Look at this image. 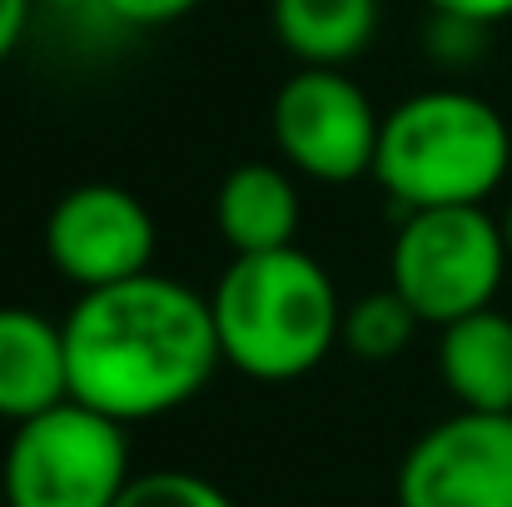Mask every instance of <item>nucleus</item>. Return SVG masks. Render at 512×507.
Returning a JSON list of instances; mask_svg holds the SVG:
<instances>
[{
	"mask_svg": "<svg viewBox=\"0 0 512 507\" xmlns=\"http://www.w3.org/2000/svg\"><path fill=\"white\" fill-rule=\"evenodd\" d=\"M60 324L70 398L125 428L184 408L224 363L209 299L170 274L90 289Z\"/></svg>",
	"mask_w": 512,
	"mask_h": 507,
	"instance_id": "obj_1",
	"label": "nucleus"
},
{
	"mask_svg": "<svg viewBox=\"0 0 512 507\" xmlns=\"http://www.w3.org/2000/svg\"><path fill=\"white\" fill-rule=\"evenodd\" d=\"M209 309L224 363L259 383L304 378L339 348V289L299 244L274 254H234L209 294Z\"/></svg>",
	"mask_w": 512,
	"mask_h": 507,
	"instance_id": "obj_2",
	"label": "nucleus"
},
{
	"mask_svg": "<svg viewBox=\"0 0 512 507\" xmlns=\"http://www.w3.org/2000/svg\"><path fill=\"white\" fill-rule=\"evenodd\" d=\"M508 120L468 90H423L383 115L373 179L403 209H458L488 204L508 179Z\"/></svg>",
	"mask_w": 512,
	"mask_h": 507,
	"instance_id": "obj_3",
	"label": "nucleus"
},
{
	"mask_svg": "<svg viewBox=\"0 0 512 507\" xmlns=\"http://www.w3.org/2000/svg\"><path fill=\"white\" fill-rule=\"evenodd\" d=\"M512 264L508 229L483 204L403 214L388 249V289L418 314V324L448 329L478 309H493Z\"/></svg>",
	"mask_w": 512,
	"mask_h": 507,
	"instance_id": "obj_4",
	"label": "nucleus"
},
{
	"mask_svg": "<svg viewBox=\"0 0 512 507\" xmlns=\"http://www.w3.org/2000/svg\"><path fill=\"white\" fill-rule=\"evenodd\" d=\"M130 478V428L75 398L15 423L0 458L10 507H115Z\"/></svg>",
	"mask_w": 512,
	"mask_h": 507,
	"instance_id": "obj_5",
	"label": "nucleus"
},
{
	"mask_svg": "<svg viewBox=\"0 0 512 507\" xmlns=\"http://www.w3.org/2000/svg\"><path fill=\"white\" fill-rule=\"evenodd\" d=\"M269 130H274V150L284 155V165L299 169L304 179L353 184L373 174L383 115L373 110L368 90L348 80L343 70L304 65L279 85L269 105Z\"/></svg>",
	"mask_w": 512,
	"mask_h": 507,
	"instance_id": "obj_6",
	"label": "nucleus"
},
{
	"mask_svg": "<svg viewBox=\"0 0 512 507\" xmlns=\"http://www.w3.org/2000/svg\"><path fill=\"white\" fill-rule=\"evenodd\" d=\"M155 244L150 209L105 179L65 189L45 214V254L80 294L155 274Z\"/></svg>",
	"mask_w": 512,
	"mask_h": 507,
	"instance_id": "obj_7",
	"label": "nucleus"
},
{
	"mask_svg": "<svg viewBox=\"0 0 512 507\" xmlns=\"http://www.w3.org/2000/svg\"><path fill=\"white\" fill-rule=\"evenodd\" d=\"M398 507H512V413L433 423L398 463Z\"/></svg>",
	"mask_w": 512,
	"mask_h": 507,
	"instance_id": "obj_8",
	"label": "nucleus"
},
{
	"mask_svg": "<svg viewBox=\"0 0 512 507\" xmlns=\"http://www.w3.org/2000/svg\"><path fill=\"white\" fill-rule=\"evenodd\" d=\"M60 403H70L65 324L20 304L0 309V418L15 428Z\"/></svg>",
	"mask_w": 512,
	"mask_h": 507,
	"instance_id": "obj_9",
	"label": "nucleus"
},
{
	"mask_svg": "<svg viewBox=\"0 0 512 507\" xmlns=\"http://www.w3.org/2000/svg\"><path fill=\"white\" fill-rule=\"evenodd\" d=\"M219 234L234 254H274L299 244V189L294 174L264 160L234 165L214 194Z\"/></svg>",
	"mask_w": 512,
	"mask_h": 507,
	"instance_id": "obj_10",
	"label": "nucleus"
},
{
	"mask_svg": "<svg viewBox=\"0 0 512 507\" xmlns=\"http://www.w3.org/2000/svg\"><path fill=\"white\" fill-rule=\"evenodd\" d=\"M438 378L468 413H512V319L478 309L438 329Z\"/></svg>",
	"mask_w": 512,
	"mask_h": 507,
	"instance_id": "obj_11",
	"label": "nucleus"
},
{
	"mask_svg": "<svg viewBox=\"0 0 512 507\" xmlns=\"http://www.w3.org/2000/svg\"><path fill=\"white\" fill-rule=\"evenodd\" d=\"M279 45L314 70H343L378 35V0H269Z\"/></svg>",
	"mask_w": 512,
	"mask_h": 507,
	"instance_id": "obj_12",
	"label": "nucleus"
},
{
	"mask_svg": "<svg viewBox=\"0 0 512 507\" xmlns=\"http://www.w3.org/2000/svg\"><path fill=\"white\" fill-rule=\"evenodd\" d=\"M413 334H418V314H413L393 289H378V294H363V299L343 304L339 343L353 358H363V363H388V358H398Z\"/></svg>",
	"mask_w": 512,
	"mask_h": 507,
	"instance_id": "obj_13",
	"label": "nucleus"
},
{
	"mask_svg": "<svg viewBox=\"0 0 512 507\" xmlns=\"http://www.w3.org/2000/svg\"><path fill=\"white\" fill-rule=\"evenodd\" d=\"M115 507H234V498L189 468H155L135 473Z\"/></svg>",
	"mask_w": 512,
	"mask_h": 507,
	"instance_id": "obj_14",
	"label": "nucleus"
},
{
	"mask_svg": "<svg viewBox=\"0 0 512 507\" xmlns=\"http://www.w3.org/2000/svg\"><path fill=\"white\" fill-rule=\"evenodd\" d=\"M483 35H488V25H473V20H458V15H438L433 10V20H428V50L438 60H453V65L473 60Z\"/></svg>",
	"mask_w": 512,
	"mask_h": 507,
	"instance_id": "obj_15",
	"label": "nucleus"
},
{
	"mask_svg": "<svg viewBox=\"0 0 512 507\" xmlns=\"http://www.w3.org/2000/svg\"><path fill=\"white\" fill-rule=\"evenodd\" d=\"M194 5L199 0H100V10L125 25H170L179 15H189Z\"/></svg>",
	"mask_w": 512,
	"mask_h": 507,
	"instance_id": "obj_16",
	"label": "nucleus"
},
{
	"mask_svg": "<svg viewBox=\"0 0 512 507\" xmlns=\"http://www.w3.org/2000/svg\"><path fill=\"white\" fill-rule=\"evenodd\" d=\"M438 15H458V20H473V25H498L512 20V0H428Z\"/></svg>",
	"mask_w": 512,
	"mask_h": 507,
	"instance_id": "obj_17",
	"label": "nucleus"
},
{
	"mask_svg": "<svg viewBox=\"0 0 512 507\" xmlns=\"http://www.w3.org/2000/svg\"><path fill=\"white\" fill-rule=\"evenodd\" d=\"M30 5L35 0H0V60L15 55V45H20V35L30 25Z\"/></svg>",
	"mask_w": 512,
	"mask_h": 507,
	"instance_id": "obj_18",
	"label": "nucleus"
},
{
	"mask_svg": "<svg viewBox=\"0 0 512 507\" xmlns=\"http://www.w3.org/2000/svg\"><path fill=\"white\" fill-rule=\"evenodd\" d=\"M50 5H55V10H80V5H90V0H50ZM95 5H100V0H95Z\"/></svg>",
	"mask_w": 512,
	"mask_h": 507,
	"instance_id": "obj_19",
	"label": "nucleus"
},
{
	"mask_svg": "<svg viewBox=\"0 0 512 507\" xmlns=\"http://www.w3.org/2000/svg\"><path fill=\"white\" fill-rule=\"evenodd\" d=\"M503 229H508V249H512V204H508V219H503Z\"/></svg>",
	"mask_w": 512,
	"mask_h": 507,
	"instance_id": "obj_20",
	"label": "nucleus"
},
{
	"mask_svg": "<svg viewBox=\"0 0 512 507\" xmlns=\"http://www.w3.org/2000/svg\"><path fill=\"white\" fill-rule=\"evenodd\" d=\"M0 507H10V503H5V493H0Z\"/></svg>",
	"mask_w": 512,
	"mask_h": 507,
	"instance_id": "obj_21",
	"label": "nucleus"
}]
</instances>
